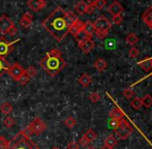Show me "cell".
Segmentation results:
<instances>
[{
	"label": "cell",
	"instance_id": "44dd1931",
	"mask_svg": "<svg viewBox=\"0 0 152 149\" xmlns=\"http://www.w3.org/2000/svg\"><path fill=\"white\" fill-rule=\"evenodd\" d=\"M117 143H118V141H117V139L115 138L114 135H109L106 138V140H104V146L110 148H114L117 145Z\"/></svg>",
	"mask_w": 152,
	"mask_h": 149
},
{
	"label": "cell",
	"instance_id": "cb8c5ba5",
	"mask_svg": "<svg viewBox=\"0 0 152 149\" xmlns=\"http://www.w3.org/2000/svg\"><path fill=\"white\" fill-rule=\"evenodd\" d=\"M12 110H14L12 105L10 103H3L0 105V111L4 115H10L12 112Z\"/></svg>",
	"mask_w": 152,
	"mask_h": 149
},
{
	"label": "cell",
	"instance_id": "d4e9b609",
	"mask_svg": "<svg viewBox=\"0 0 152 149\" xmlns=\"http://www.w3.org/2000/svg\"><path fill=\"white\" fill-rule=\"evenodd\" d=\"M125 42H126V44H127V45L134 47V45L139 42V37H137L136 33H129V34L125 37Z\"/></svg>",
	"mask_w": 152,
	"mask_h": 149
},
{
	"label": "cell",
	"instance_id": "74e56055",
	"mask_svg": "<svg viewBox=\"0 0 152 149\" xmlns=\"http://www.w3.org/2000/svg\"><path fill=\"white\" fill-rule=\"evenodd\" d=\"M94 34L96 35L99 39H104V38L107 37V35L109 34V31H100V30H95Z\"/></svg>",
	"mask_w": 152,
	"mask_h": 149
},
{
	"label": "cell",
	"instance_id": "4fadbf2b",
	"mask_svg": "<svg viewBox=\"0 0 152 149\" xmlns=\"http://www.w3.org/2000/svg\"><path fill=\"white\" fill-rule=\"evenodd\" d=\"M142 20L147 27L152 29V6L148 7L142 15Z\"/></svg>",
	"mask_w": 152,
	"mask_h": 149
},
{
	"label": "cell",
	"instance_id": "d590c367",
	"mask_svg": "<svg viewBox=\"0 0 152 149\" xmlns=\"http://www.w3.org/2000/svg\"><path fill=\"white\" fill-rule=\"evenodd\" d=\"M128 55L132 58H137L139 56V50L137 48H134V47H132L129 49V51H128Z\"/></svg>",
	"mask_w": 152,
	"mask_h": 149
},
{
	"label": "cell",
	"instance_id": "484cf974",
	"mask_svg": "<svg viewBox=\"0 0 152 149\" xmlns=\"http://www.w3.org/2000/svg\"><path fill=\"white\" fill-rule=\"evenodd\" d=\"M10 67V64L5 60V58H0V77L2 76V74L7 72Z\"/></svg>",
	"mask_w": 152,
	"mask_h": 149
},
{
	"label": "cell",
	"instance_id": "277c9868",
	"mask_svg": "<svg viewBox=\"0 0 152 149\" xmlns=\"http://www.w3.org/2000/svg\"><path fill=\"white\" fill-rule=\"evenodd\" d=\"M0 33L3 35H15L17 33V28L14 22L5 15L0 17Z\"/></svg>",
	"mask_w": 152,
	"mask_h": 149
},
{
	"label": "cell",
	"instance_id": "f35d334b",
	"mask_svg": "<svg viewBox=\"0 0 152 149\" xmlns=\"http://www.w3.org/2000/svg\"><path fill=\"white\" fill-rule=\"evenodd\" d=\"M107 4V1L106 0H97V2H96L95 4H94V8H97V9H102V8H104V6H106Z\"/></svg>",
	"mask_w": 152,
	"mask_h": 149
},
{
	"label": "cell",
	"instance_id": "8fae6325",
	"mask_svg": "<svg viewBox=\"0 0 152 149\" xmlns=\"http://www.w3.org/2000/svg\"><path fill=\"white\" fill-rule=\"evenodd\" d=\"M78 46L84 54H88V53H90L91 51L93 50L95 44H94V42L92 40V38H88V39H86L85 42H81V44H78Z\"/></svg>",
	"mask_w": 152,
	"mask_h": 149
},
{
	"label": "cell",
	"instance_id": "6da1fadb",
	"mask_svg": "<svg viewBox=\"0 0 152 149\" xmlns=\"http://www.w3.org/2000/svg\"><path fill=\"white\" fill-rule=\"evenodd\" d=\"M42 26L52 35L57 42H62L68 34V24L65 17V10L56 7L42 23Z\"/></svg>",
	"mask_w": 152,
	"mask_h": 149
},
{
	"label": "cell",
	"instance_id": "ab89813d",
	"mask_svg": "<svg viewBox=\"0 0 152 149\" xmlns=\"http://www.w3.org/2000/svg\"><path fill=\"white\" fill-rule=\"evenodd\" d=\"M8 144V140L4 136H0V149H5Z\"/></svg>",
	"mask_w": 152,
	"mask_h": 149
},
{
	"label": "cell",
	"instance_id": "e0dca14e",
	"mask_svg": "<svg viewBox=\"0 0 152 149\" xmlns=\"http://www.w3.org/2000/svg\"><path fill=\"white\" fill-rule=\"evenodd\" d=\"M93 66H94V69H95L96 71H98V72H100V73H102V72L106 71L107 66H108V63H107V61L104 60V58H98L97 60H95Z\"/></svg>",
	"mask_w": 152,
	"mask_h": 149
},
{
	"label": "cell",
	"instance_id": "5b68a950",
	"mask_svg": "<svg viewBox=\"0 0 152 149\" xmlns=\"http://www.w3.org/2000/svg\"><path fill=\"white\" fill-rule=\"evenodd\" d=\"M27 129H29L31 135L40 136L47 129V124L42 119H40L39 117H36L31 121L30 124L27 126Z\"/></svg>",
	"mask_w": 152,
	"mask_h": 149
},
{
	"label": "cell",
	"instance_id": "9a60e30c",
	"mask_svg": "<svg viewBox=\"0 0 152 149\" xmlns=\"http://www.w3.org/2000/svg\"><path fill=\"white\" fill-rule=\"evenodd\" d=\"M32 20H33V16H32V14H31V12H26L22 16V18H21L20 25L23 27V28H28V27L31 26Z\"/></svg>",
	"mask_w": 152,
	"mask_h": 149
},
{
	"label": "cell",
	"instance_id": "c3c4849f",
	"mask_svg": "<svg viewBox=\"0 0 152 149\" xmlns=\"http://www.w3.org/2000/svg\"><path fill=\"white\" fill-rule=\"evenodd\" d=\"M102 149H113V148H110V147H107V146H104Z\"/></svg>",
	"mask_w": 152,
	"mask_h": 149
},
{
	"label": "cell",
	"instance_id": "7c38bea8",
	"mask_svg": "<svg viewBox=\"0 0 152 149\" xmlns=\"http://www.w3.org/2000/svg\"><path fill=\"white\" fill-rule=\"evenodd\" d=\"M108 10L112 16L121 15V12H123V6H122L118 1H113L112 3L109 5Z\"/></svg>",
	"mask_w": 152,
	"mask_h": 149
},
{
	"label": "cell",
	"instance_id": "d6986e66",
	"mask_svg": "<svg viewBox=\"0 0 152 149\" xmlns=\"http://www.w3.org/2000/svg\"><path fill=\"white\" fill-rule=\"evenodd\" d=\"M87 7H88V4H87L84 0L78 2V3L75 5V9H76V12H78V14H80V15L86 14Z\"/></svg>",
	"mask_w": 152,
	"mask_h": 149
},
{
	"label": "cell",
	"instance_id": "ffe728a7",
	"mask_svg": "<svg viewBox=\"0 0 152 149\" xmlns=\"http://www.w3.org/2000/svg\"><path fill=\"white\" fill-rule=\"evenodd\" d=\"M75 39L78 42V44H81V42H85L86 39H88V38H91L90 35L88 34V33H86L84 30H80L78 33H77L76 35H75Z\"/></svg>",
	"mask_w": 152,
	"mask_h": 149
},
{
	"label": "cell",
	"instance_id": "7402d4cb",
	"mask_svg": "<svg viewBox=\"0 0 152 149\" xmlns=\"http://www.w3.org/2000/svg\"><path fill=\"white\" fill-rule=\"evenodd\" d=\"M123 116H124L123 113H122L119 109H117V108L113 109L112 111L110 112V118L111 119H114V120L120 121V120H122V119H124Z\"/></svg>",
	"mask_w": 152,
	"mask_h": 149
},
{
	"label": "cell",
	"instance_id": "4316f807",
	"mask_svg": "<svg viewBox=\"0 0 152 149\" xmlns=\"http://www.w3.org/2000/svg\"><path fill=\"white\" fill-rule=\"evenodd\" d=\"M65 17H66V20H67L68 24H69V26L72 24V23L76 22V21L78 20V17H77V15L75 14L74 12H70V10L65 12Z\"/></svg>",
	"mask_w": 152,
	"mask_h": 149
},
{
	"label": "cell",
	"instance_id": "2e32d148",
	"mask_svg": "<svg viewBox=\"0 0 152 149\" xmlns=\"http://www.w3.org/2000/svg\"><path fill=\"white\" fill-rule=\"evenodd\" d=\"M138 66H140L146 73H150L152 71V57H147L141 60L140 62H138Z\"/></svg>",
	"mask_w": 152,
	"mask_h": 149
},
{
	"label": "cell",
	"instance_id": "83f0119b",
	"mask_svg": "<svg viewBox=\"0 0 152 149\" xmlns=\"http://www.w3.org/2000/svg\"><path fill=\"white\" fill-rule=\"evenodd\" d=\"M84 137H85V139L89 142V143H91V142H93L94 140L96 139V133L93 131V129H90L84 134Z\"/></svg>",
	"mask_w": 152,
	"mask_h": 149
},
{
	"label": "cell",
	"instance_id": "f1b7e54d",
	"mask_svg": "<svg viewBox=\"0 0 152 149\" xmlns=\"http://www.w3.org/2000/svg\"><path fill=\"white\" fill-rule=\"evenodd\" d=\"M130 106H132V108H134V110L141 109L143 106L142 99H140V97H134V99H132V102H130Z\"/></svg>",
	"mask_w": 152,
	"mask_h": 149
},
{
	"label": "cell",
	"instance_id": "8992f818",
	"mask_svg": "<svg viewBox=\"0 0 152 149\" xmlns=\"http://www.w3.org/2000/svg\"><path fill=\"white\" fill-rule=\"evenodd\" d=\"M114 131H115V133H116L117 137L121 140L127 139V138L130 136V134L132 133V126H130V125L128 124L127 121L124 120V119H122V120L119 121L118 126H117Z\"/></svg>",
	"mask_w": 152,
	"mask_h": 149
},
{
	"label": "cell",
	"instance_id": "ba28073f",
	"mask_svg": "<svg viewBox=\"0 0 152 149\" xmlns=\"http://www.w3.org/2000/svg\"><path fill=\"white\" fill-rule=\"evenodd\" d=\"M6 73L10 74L14 80L18 81V79L25 73V69L20 64V63H14V64L10 65V69H8Z\"/></svg>",
	"mask_w": 152,
	"mask_h": 149
},
{
	"label": "cell",
	"instance_id": "3957f363",
	"mask_svg": "<svg viewBox=\"0 0 152 149\" xmlns=\"http://www.w3.org/2000/svg\"><path fill=\"white\" fill-rule=\"evenodd\" d=\"M31 136V133L26 126L8 141L5 149H39V147L30 139Z\"/></svg>",
	"mask_w": 152,
	"mask_h": 149
},
{
	"label": "cell",
	"instance_id": "ee69618b",
	"mask_svg": "<svg viewBox=\"0 0 152 149\" xmlns=\"http://www.w3.org/2000/svg\"><path fill=\"white\" fill-rule=\"evenodd\" d=\"M110 124H111V127H112L113 129H115L117 126H118V124H119V121H118V120H114V119H111V122H110Z\"/></svg>",
	"mask_w": 152,
	"mask_h": 149
},
{
	"label": "cell",
	"instance_id": "7a4b0ae2",
	"mask_svg": "<svg viewBox=\"0 0 152 149\" xmlns=\"http://www.w3.org/2000/svg\"><path fill=\"white\" fill-rule=\"evenodd\" d=\"M65 60L62 58L61 52L58 49H52L49 51L44 58L39 61V65L45 69L48 74L51 77H55L58 74L65 66Z\"/></svg>",
	"mask_w": 152,
	"mask_h": 149
},
{
	"label": "cell",
	"instance_id": "bcb514c9",
	"mask_svg": "<svg viewBox=\"0 0 152 149\" xmlns=\"http://www.w3.org/2000/svg\"><path fill=\"white\" fill-rule=\"evenodd\" d=\"M85 2H86L87 4H89V5H94V4L97 2V0H84Z\"/></svg>",
	"mask_w": 152,
	"mask_h": 149
},
{
	"label": "cell",
	"instance_id": "d6a6232c",
	"mask_svg": "<svg viewBox=\"0 0 152 149\" xmlns=\"http://www.w3.org/2000/svg\"><path fill=\"white\" fill-rule=\"evenodd\" d=\"M25 74H26L29 78H34V77L37 74V71H36L35 67L30 65V66H28L26 69H25Z\"/></svg>",
	"mask_w": 152,
	"mask_h": 149
},
{
	"label": "cell",
	"instance_id": "f546056e",
	"mask_svg": "<svg viewBox=\"0 0 152 149\" xmlns=\"http://www.w3.org/2000/svg\"><path fill=\"white\" fill-rule=\"evenodd\" d=\"M64 124H65V126L68 127V129H72V127L76 126L77 120L74 118V117L69 116V117H67L65 120H64Z\"/></svg>",
	"mask_w": 152,
	"mask_h": 149
},
{
	"label": "cell",
	"instance_id": "f907efd6",
	"mask_svg": "<svg viewBox=\"0 0 152 149\" xmlns=\"http://www.w3.org/2000/svg\"><path fill=\"white\" fill-rule=\"evenodd\" d=\"M151 77H152V74H151Z\"/></svg>",
	"mask_w": 152,
	"mask_h": 149
},
{
	"label": "cell",
	"instance_id": "1f68e13d",
	"mask_svg": "<svg viewBox=\"0 0 152 149\" xmlns=\"http://www.w3.org/2000/svg\"><path fill=\"white\" fill-rule=\"evenodd\" d=\"M3 125L6 127V129H12V126L15 125V120L12 117L10 116H6L3 120Z\"/></svg>",
	"mask_w": 152,
	"mask_h": 149
},
{
	"label": "cell",
	"instance_id": "836d02e7",
	"mask_svg": "<svg viewBox=\"0 0 152 149\" xmlns=\"http://www.w3.org/2000/svg\"><path fill=\"white\" fill-rule=\"evenodd\" d=\"M29 81H30V78H29L28 76H27L26 74H23L22 76L20 77V78L18 79V83L20 85H26V84H28L29 83Z\"/></svg>",
	"mask_w": 152,
	"mask_h": 149
},
{
	"label": "cell",
	"instance_id": "5bb4252c",
	"mask_svg": "<svg viewBox=\"0 0 152 149\" xmlns=\"http://www.w3.org/2000/svg\"><path fill=\"white\" fill-rule=\"evenodd\" d=\"M83 26H84V22H82V21L78 19L76 22H74L69 26V28H68V33H70L72 37H75V35H76L77 33L79 32V31L82 30Z\"/></svg>",
	"mask_w": 152,
	"mask_h": 149
},
{
	"label": "cell",
	"instance_id": "b9f144b4",
	"mask_svg": "<svg viewBox=\"0 0 152 149\" xmlns=\"http://www.w3.org/2000/svg\"><path fill=\"white\" fill-rule=\"evenodd\" d=\"M88 144H89V142L87 141V140L85 139L84 136H83V137L80 139V142H79V145L83 146V147H86V146H88Z\"/></svg>",
	"mask_w": 152,
	"mask_h": 149
},
{
	"label": "cell",
	"instance_id": "e575fe53",
	"mask_svg": "<svg viewBox=\"0 0 152 149\" xmlns=\"http://www.w3.org/2000/svg\"><path fill=\"white\" fill-rule=\"evenodd\" d=\"M122 93H123V96L125 97V99H130L132 97H134V90H132L130 87H128V88H125Z\"/></svg>",
	"mask_w": 152,
	"mask_h": 149
},
{
	"label": "cell",
	"instance_id": "30bf717a",
	"mask_svg": "<svg viewBox=\"0 0 152 149\" xmlns=\"http://www.w3.org/2000/svg\"><path fill=\"white\" fill-rule=\"evenodd\" d=\"M27 5L33 12H39L47 6L46 0H28Z\"/></svg>",
	"mask_w": 152,
	"mask_h": 149
},
{
	"label": "cell",
	"instance_id": "9c48e42d",
	"mask_svg": "<svg viewBox=\"0 0 152 149\" xmlns=\"http://www.w3.org/2000/svg\"><path fill=\"white\" fill-rule=\"evenodd\" d=\"M94 28L95 30H100V31H109L112 27L111 22L104 17H99L98 19H96V21L93 23Z\"/></svg>",
	"mask_w": 152,
	"mask_h": 149
},
{
	"label": "cell",
	"instance_id": "60d3db41",
	"mask_svg": "<svg viewBox=\"0 0 152 149\" xmlns=\"http://www.w3.org/2000/svg\"><path fill=\"white\" fill-rule=\"evenodd\" d=\"M123 21V18H122L121 15H116V16H113V23L115 25H120Z\"/></svg>",
	"mask_w": 152,
	"mask_h": 149
},
{
	"label": "cell",
	"instance_id": "8d00e7d4",
	"mask_svg": "<svg viewBox=\"0 0 152 149\" xmlns=\"http://www.w3.org/2000/svg\"><path fill=\"white\" fill-rule=\"evenodd\" d=\"M89 99H90L92 103H97L100 99V95L98 94L97 92H92L90 93V95H89Z\"/></svg>",
	"mask_w": 152,
	"mask_h": 149
},
{
	"label": "cell",
	"instance_id": "4dcf8cb0",
	"mask_svg": "<svg viewBox=\"0 0 152 149\" xmlns=\"http://www.w3.org/2000/svg\"><path fill=\"white\" fill-rule=\"evenodd\" d=\"M142 104L144 107L150 108L152 106V96L150 94H146L142 97Z\"/></svg>",
	"mask_w": 152,
	"mask_h": 149
},
{
	"label": "cell",
	"instance_id": "681fc988",
	"mask_svg": "<svg viewBox=\"0 0 152 149\" xmlns=\"http://www.w3.org/2000/svg\"><path fill=\"white\" fill-rule=\"evenodd\" d=\"M52 149H58V148H56V147H54V148H52Z\"/></svg>",
	"mask_w": 152,
	"mask_h": 149
},
{
	"label": "cell",
	"instance_id": "ac0fdd59",
	"mask_svg": "<svg viewBox=\"0 0 152 149\" xmlns=\"http://www.w3.org/2000/svg\"><path fill=\"white\" fill-rule=\"evenodd\" d=\"M79 83H80L81 85H82L83 87H88L89 85L91 84V82H92V79H91V77L89 76L88 74H86V73H84L82 74V76L79 78Z\"/></svg>",
	"mask_w": 152,
	"mask_h": 149
},
{
	"label": "cell",
	"instance_id": "7bdbcfd3",
	"mask_svg": "<svg viewBox=\"0 0 152 149\" xmlns=\"http://www.w3.org/2000/svg\"><path fill=\"white\" fill-rule=\"evenodd\" d=\"M79 146L80 145L77 142H70L67 145V149H79Z\"/></svg>",
	"mask_w": 152,
	"mask_h": 149
},
{
	"label": "cell",
	"instance_id": "52a82bcc",
	"mask_svg": "<svg viewBox=\"0 0 152 149\" xmlns=\"http://www.w3.org/2000/svg\"><path fill=\"white\" fill-rule=\"evenodd\" d=\"M20 38L14 40H7L4 37L0 38V58H5L12 50H14V45L19 42Z\"/></svg>",
	"mask_w": 152,
	"mask_h": 149
},
{
	"label": "cell",
	"instance_id": "f6af8a7d",
	"mask_svg": "<svg viewBox=\"0 0 152 149\" xmlns=\"http://www.w3.org/2000/svg\"><path fill=\"white\" fill-rule=\"evenodd\" d=\"M93 10H94V6L93 5H89L88 4V7H87V10H86V14H92L93 12Z\"/></svg>",
	"mask_w": 152,
	"mask_h": 149
},
{
	"label": "cell",
	"instance_id": "603a6c76",
	"mask_svg": "<svg viewBox=\"0 0 152 149\" xmlns=\"http://www.w3.org/2000/svg\"><path fill=\"white\" fill-rule=\"evenodd\" d=\"M83 30H84L86 33H88V34L92 37L93 33L95 32V28H94L93 23L90 22V21H87V22H85L84 26H83Z\"/></svg>",
	"mask_w": 152,
	"mask_h": 149
},
{
	"label": "cell",
	"instance_id": "7dc6e473",
	"mask_svg": "<svg viewBox=\"0 0 152 149\" xmlns=\"http://www.w3.org/2000/svg\"><path fill=\"white\" fill-rule=\"evenodd\" d=\"M86 149H95V148H94L93 146H87Z\"/></svg>",
	"mask_w": 152,
	"mask_h": 149
}]
</instances>
